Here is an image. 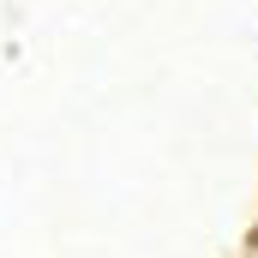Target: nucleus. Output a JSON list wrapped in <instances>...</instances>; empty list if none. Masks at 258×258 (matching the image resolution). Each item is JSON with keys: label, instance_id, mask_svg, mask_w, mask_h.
Segmentation results:
<instances>
[]
</instances>
